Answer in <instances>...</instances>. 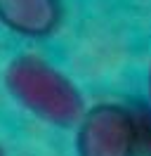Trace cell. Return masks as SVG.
I'll list each match as a JSON object with an SVG mask.
<instances>
[{
  "label": "cell",
  "mask_w": 151,
  "mask_h": 156,
  "mask_svg": "<svg viewBox=\"0 0 151 156\" xmlns=\"http://www.w3.org/2000/svg\"><path fill=\"white\" fill-rule=\"evenodd\" d=\"M5 88L28 114L54 128L78 126L87 109L73 80L38 55H19L9 62Z\"/></svg>",
  "instance_id": "obj_1"
},
{
  "label": "cell",
  "mask_w": 151,
  "mask_h": 156,
  "mask_svg": "<svg viewBox=\"0 0 151 156\" xmlns=\"http://www.w3.org/2000/svg\"><path fill=\"white\" fill-rule=\"evenodd\" d=\"M149 97H151V66H149Z\"/></svg>",
  "instance_id": "obj_4"
},
{
  "label": "cell",
  "mask_w": 151,
  "mask_h": 156,
  "mask_svg": "<svg viewBox=\"0 0 151 156\" xmlns=\"http://www.w3.org/2000/svg\"><path fill=\"white\" fill-rule=\"evenodd\" d=\"M0 156H5V149H2V147H0Z\"/></svg>",
  "instance_id": "obj_5"
},
{
  "label": "cell",
  "mask_w": 151,
  "mask_h": 156,
  "mask_svg": "<svg viewBox=\"0 0 151 156\" xmlns=\"http://www.w3.org/2000/svg\"><path fill=\"white\" fill-rule=\"evenodd\" d=\"M61 19V0H0V26L21 38H50Z\"/></svg>",
  "instance_id": "obj_3"
},
{
  "label": "cell",
  "mask_w": 151,
  "mask_h": 156,
  "mask_svg": "<svg viewBox=\"0 0 151 156\" xmlns=\"http://www.w3.org/2000/svg\"><path fill=\"white\" fill-rule=\"evenodd\" d=\"M139 142L137 116L116 102L85 109L76 126V156H137Z\"/></svg>",
  "instance_id": "obj_2"
}]
</instances>
